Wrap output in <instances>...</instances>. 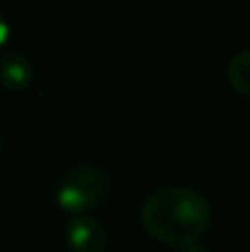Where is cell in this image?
Segmentation results:
<instances>
[{
    "label": "cell",
    "instance_id": "obj_5",
    "mask_svg": "<svg viewBox=\"0 0 250 252\" xmlns=\"http://www.w3.org/2000/svg\"><path fill=\"white\" fill-rule=\"evenodd\" d=\"M228 82L244 95H250V49L239 51L228 62Z\"/></svg>",
    "mask_w": 250,
    "mask_h": 252
},
{
    "label": "cell",
    "instance_id": "obj_1",
    "mask_svg": "<svg viewBox=\"0 0 250 252\" xmlns=\"http://www.w3.org/2000/svg\"><path fill=\"white\" fill-rule=\"evenodd\" d=\"M142 226L168 246H193L211 223V206L202 192L184 186H166L151 192L140 210Z\"/></svg>",
    "mask_w": 250,
    "mask_h": 252
},
{
    "label": "cell",
    "instance_id": "obj_2",
    "mask_svg": "<svg viewBox=\"0 0 250 252\" xmlns=\"http://www.w3.org/2000/svg\"><path fill=\"white\" fill-rule=\"evenodd\" d=\"M106 186H109V177L104 170L91 161H84L62 175L56 188V201L71 217L84 215L104 197Z\"/></svg>",
    "mask_w": 250,
    "mask_h": 252
},
{
    "label": "cell",
    "instance_id": "obj_3",
    "mask_svg": "<svg viewBox=\"0 0 250 252\" xmlns=\"http://www.w3.org/2000/svg\"><path fill=\"white\" fill-rule=\"evenodd\" d=\"M64 237L71 252H104L109 237L97 219L91 215H73L64 226Z\"/></svg>",
    "mask_w": 250,
    "mask_h": 252
},
{
    "label": "cell",
    "instance_id": "obj_4",
    "mask_svg": "<svg viewBox=\"0 0 250 252\" xmlns=\"http://www.w3.org/2000/svg\"><path fill=\"white\" fill-rule=\"evenodd\" d=\"M33 66L20 51H4L0 56V84L7 91H22L31 84Z\"/></svg>",
    "mask_w": 250,
    "mask_h": 252
},
{
    "label": "cell",
    "instance_id": "obj_7",
    "mask_svg": "<svg viewBox=\"0 0 250 252\" xmlns=\"http://www.w3.org/2000/svg\"><path fill=\"white\" fill-rule=\"evenodd\" d=\"M180 252H208V250L202 248V246H197V244H193V246H186V248H182Z\"/></svg>",
    "mask_w": 250,
    "mask_h": 252
},
{
    "label": "cell",
    "instance_id": "obj_6",
    "mask_svg": "<svg viewBox=\"0 0 250 252\" xmlns=\"http://www.w3.org/2000/svg\"><path fill=\"white\" fill-rule=\"evenodd\" d=\"M9 38V22L4 20V16L0 13V49L4 47V42H7Z\"/></svg>",
    "mask_w": 250,
    "mask_h": 252
}]
</instances>
